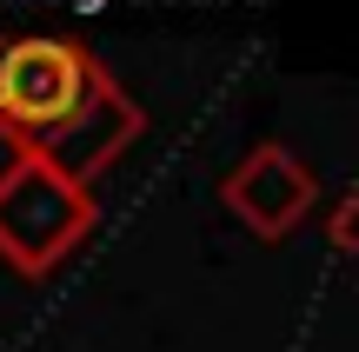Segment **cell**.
I'll list each match as a JSON object with an SVG mask.
<instances>
[{
  "label": "cell",
  "mask_w": 359,
  "mask_h": 352,
  "mask_svg": "<svg viewBox=\"0 0 359 352\" xmlns=\"http://www.w3.org/2000/svg\"><path fill=\"white\" fill-rule=\"evenodd\" d=\"M100 100V73L60 40H27L0 53V113L27 140H60Z\"/></svg>",
  "instance_id": "obj_1"
},
{
  "label": "cell",
  "mask_w": 359,
  "mask_h": 352,
  "mask_svg": "<svg viewBox=\"0 0 359 352\" xmlns=\"http://www.w3.org/2000/svg\"><path fill=\"white\" fill-rule=\"evenodd\" d=\"M0 206H20V220H0V239H7L20 260H53V253L74 239V226H80V199L67 193V180H53L47 167L13 173Z\"/></svg>",
  "instance_id": "obj_2"
}]
</instances>
